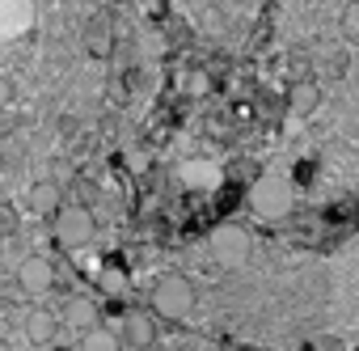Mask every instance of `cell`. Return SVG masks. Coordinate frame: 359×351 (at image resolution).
Returning a JSON list of instances; mask_svg holds the SVG:
<instances>
[{
    "label": "cell",
    "instance_id": "obj_2",
    "mask_svg": "<svg viewBox=\"0 0 359 351\" xmlns=\"http://www.w3.org/2000/svg\"><path fill=\"white\" fill-rule=\"evenodd\" d=\"M317 102H321V85H317V81H300V85H292V110L309 114V110H317Z\"/></svg>",
    "mask_w": 359,
    "mask_h": 351
},
{
    "label": "cell",
    "instance_id": "obj_3",
    "mask_svg": "<svg viewBox=\"0 0 359 351\" xmlns=\"http://www.w3.org/2000/svg\"><path fill=\"white\" fill-rule=\"evenodd\" d=\"M338 30H342L346 39H359V0H351V5L338 13Z\"/></svg>",
    "mask_w": 359,
    "mask_h": 351
},
{
    "label": "cell",
    "instance_id": "obj_1",
    "mask_svg": "<svg viewBox=\"0 0 359 351\" xmlns=\"http://www.w3.org/2000/svg\"><path fill=\"white\" fill-rule=\"evenodd\" d=\"M34 347H47V326L30 292L13 275L9 246L0 241V351H34Z\"/></svg>",
    "mask_w": 359,
    "mask_h": 351
}]
</instances>
